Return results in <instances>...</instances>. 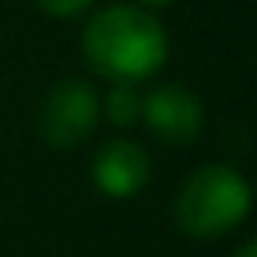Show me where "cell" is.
Returning a JSON list of instances; mask_svg holds the SVG:
<instances>
[{
  "label": "cell",
  "mask_w": 257,
  "mask_h": 257,
  "mask_svg": "<svg viewBox=\"0 0 257 257\" xmlns=\"http://www.w3.org/2000/svg\"><path fill=\"white\" fill-rule=\"evenodd\" d=\"M85 64L109 85H141L162 71L169 36L162 22L138 4H109L81 29Z\"/></svg>",
  "instance_id": "1"
},
{
  "label": "cell",
  "mask_w": 257,
  "mask_h": 257,
  "mask_svg": "<svg viewBox=\"0 0 257 257\" xmlns=\"http://www.w3.org/2000/svg\"><path fill=\"white\" fill-rule=\"evenodd\" d=\"M250 215V183L222 162L197 166L176 190L173 222L194 239H222Z\"/></svg>",
  "instance_id": "2"
},
{
  "label": "cell",
  "mask_w": 257,
  "mask_h": 257,
  "mask_svg": "<svg viewBox=\"0 0 257 257\" xmlns=\"http://www.w3.org/2000/svg\"><path fill=\"white\" fill-rule=\"evenodd\" d=\"M102 113H99V92L95 85H88L85 78H64L57 81L36 116V131L50 148H78L81 141L92 138V131L99 127Z\"/></svg>",
  "instance_id": "3"
},
{
  "label": "cell",
  "mask_w": 257,
  "mask_h": 257,
  "mask_svg": "<svg viewBox=\"0 0 257 257\" xmlns=\"http://www.w3.org/2000/svg\"><path fill=\"white\" fill-rule=\"evenodd\" d=\"M141 120L162 145L187 148L204 127V106L187 85H155L141 95Z\"/></svg>",
  "instance_id": "4"
},
{
  "label": "cell",
  "mask_w": 257,
  "mask_h": 257,
  "mask_svg": "<svg viewBox=\"0 0 257 257\" xmlns=\"http://www.w3.org/2000/svg\"><path fill=\"white\" fill-rule=\"evenodd\" d=\"M92 180L106 197H116V201L134 197L152 180V159L131 138L102 141L92 155Z\"/></svg>",
  "instance_id": "5"
},
{
  "label": "cell",
  "mask_w": 257,
  "mask_h": 257,
  "mask_svg": "<svg viewBox=\"0 0 257 257\" xmlns=\"http://www.w3.org/2000/svg\"><path fill=\"white\" fill-rule=\"evenodd\" d=\"M99 113L113 127H134L141 120V92L134 85H113L106 95H99Z\"/></svg>",
  "instance_id": "6"
},
{
  "label": "cell",
  "mask_w": 257,
  "mask_h": 257,
  "mask_svg": "<svg viewBox=\"0 0 257 257\" xmlns=\"http://www.w3.org/2000/svg\"><path fill=\"white\" fill-rule=\"evenodd\" d=\"M36 4L53 18H74V15H85L95 0H36Z\"/></svg>",
  "instance_id": "7"
},
{
  "label": "cell",
  "mask_w": 257,
  "mask_h": 257,
  "mask_svg": "<svg viewBox=\"0 0 257 257\" xmlns=\"http://www.w3.org/2000/svg\"><path fill=\"white\" fill-rule=\"evenodd\" d=\"M169 4H176V0H138V8H145V11H159V8H169Z\"/></svg>",
  "instance_id": "8"
},
{
  "label": "cell",
  "mask_w": 257,
  "mask_h": 257,
  "mask_svg": "<svg viewBox=\"0 0 257 257\" xmlns=\"http://www.w3.org/2000/svg\"><path fill=\"white\" fill-rule=\"evenodd\" d=\"M236 257H257V243H243V246L236 250Z\"/></svg>",
  "instance_id": "9"
}]
</instances>
